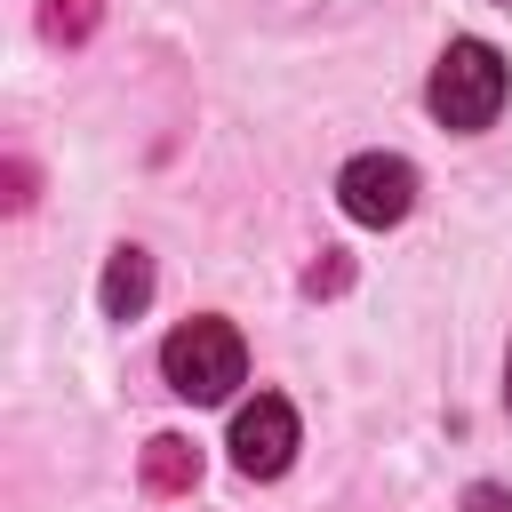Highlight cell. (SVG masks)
<instances>
[{
    "instance_id": "cell-2",
    "label": "cell",
    "mask_w": 512,
    "mask_h": 512,
    "mask_svg": "<svg viewBox=\"0 0 512 512\" xmlns=\"http://www.w3.org/2000/svg\"><path fill=\"white\" fill-rule=\"evenodd\" d=\"M504 88H512V72H504V56L488 40H448L440 64H432V80H424V104H432L440 128L472 136V128H488L504 112Z\"/></svg>"
},
{
    "instance_id": "cell-12",
    "label": "cell",
    "mask_w": 512,
    "mask_h": 512,
    "mask_svg": "<svg viewBox=\"0 0 512 512\" xmlns=\"http://www.w3.org/2000/svg\"><path fill=\"white\" fill-rule=\"evenodd\" d=\"M496 8H512V0H496Z\"/></svg>"
},
{
    "instance_id": "cell-6",
    "label": "cell",
    "mask_w": 512,
    "mask_h": 512,
    "mask_svg": "<svg viewBox=\"0 0 512 512\" xmlns=\"http://www.w3.org/2000/svg\"><path fill=\"white\" fill-rule=\"evenodd\" d=\"M192 480H200V448L184 432H152L144 440V488L152 496H184Z\"/></svg>"
},
{
    "instance_id": "cell-4",
    "label": "cell",
    "mask_w": 512,
    "mask_h": 512,
    "mask_svg": "<svg viewBox=\"0 0 512 512\" xmlns=\"http://www.w3.org/2000/svg\"><path fill=\"white\" fill-rule=\"evenodd\" d=\"M232 464L248 480H280L296 464V408L280 392H256L240 416H232Z\"/></svg>"
},
{
    "instance_id": "cell-5",
    "label": "cell",
    "mask_w": 512,
    "mask_h": 512,
    "mask_svg": "<svg viewBox=\"0 0 512 512\" xmlns=\"http://www.w3.org/2000/svg\"><path fill=\"white\" fill-rule=\"evenodd\" d=\"M96 304H104V320H144V304H152V256L144 248H112L104 280H96Z\"/></svg>"
},
{
    "instance_id": "cell-11",
    "label": "cell",
    "mask_w": 512,
    "mask_h": 512,
    "mask_svg": "<svg viewBox=\"0 0 512 512\" xmlns=\"http://www.w3.org/2000/svg\"><path fill=\"white\" fill-rule=\"evenodd\" d=\"M504 408H512V352H504Z\"/></svg>"
},
{
    "instance_id": "cell-9",
    "label": "cell",
    "mask_w": 512,
    "mask_h": 512,
    "mask_svg": "<svg viewBox=\"0 0 512 512\" xmlns=\"http://www.w3.org/2000/svg\"><path fill=\"white\" fill-rule=\"evenodd\" d=\"M464 512H512V488H496V480H472V488H464Z\"/></svg>"
},
{
    "instance_id": "cell-1",
    "label": "cell",
    "mask_w": 512,
    "mask_h": 512,
    "mask_svg": "<svg viewBox=\"0 0 512 512\" xmlns=\"http://www.w3.org/2000/svg\"><path fill=\"white\" fill-rule=\"evenodd\" d=\"M160 376H168V392H176V400H192V408L232 400V384L248 376V344H240V328H232V320L200 312V320L168 328V344H160Z\"/></svg>"
},
{
    "instance_id": "cell-7",
    "label": "cell",
    "mask_w": 512,
    "mask_h": 512,
    "mask_svg": "<svg viewBox=\"0 0 512 512\" xmlns=\"http://www.w3.org/2000/svg\"><path fill=\"white\" fill-rule=\"evenodd\" d=\"M96 16H104V0H48V8H40V32H48L56 48H80V40L96 32Z\"/></svg>"
},
{
    "instance_id": "cell-3",
    "label": "cell",
    "mask_w": 512,
    "mask_h": 512,
    "mask_svg": "<svg viewBox=\"0 0 512 512\" xmlns=\"http://www.w3.org/2000/svg\"><path fill=\"white\" fill-rule=\"evenodd\" d=\"M336 200H344L352 224L384 232V224H400V216L416 208V168H408L400 152H352L344 176H336Z\"/></svg>"
},
{
    "instance_id": "cell-10",
    "label": "cell",
    "mask_w": 512,
    "mask_h": 512,
    "mask_svg": "<svg viewBox=\"0 0 512 512\" xmlns=\"http://www.w3.org/2000/svg\"><path fill=\"white\" fill-rule=\"evenodd\" d=\"M24 200H32V168H24V160H8V208H24Z\"/></svg>"
},
{
    "instance_id": "cell-8",
    "label": "cell",
    "mask_w": 512,
    "mask_h": 512,
    "mask_svg": "<svg viewBox=\"0 0 512 512\" xmlns=\"http://www.w3.org/2000/svg\"><path fill=\"white\" fill-rule=\"evenodd\" d=\"M344 280H352V264H344V256H328V264H312V272H304V296H336Z\"/></svg>"
}]
</instances>
